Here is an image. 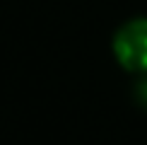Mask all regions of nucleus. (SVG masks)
Segmentation results:
<instances>
[{
    "mask_svg": "<svg viewBox=\"0 0 147 145\" xmlns=\"http://www.w3.org/2000/svg\"><path fill=\"white\" fill-rule=\"evenodd\" d=\"M113 51L128 70H147V20H133L118 29Z\"/></svg>",
    "mask_w": 147,
    "mask_h": 145,
    "instance_id": "obj_1",
    "label": "nucleus"
},
{
    "mask_svg": "<svg viewBox=\"0 0 147 145\" xmlns=\"http://www.w3.org/2000/svg\"><path fill=\"white\" fill-rule=\"evenodd\" d=\"M138 94H140V99L147 102V80H142V85L138 87Z\"/></svg>",
    "mask_w": 147,
    "mask_h": 145,
    "instance_id": "obj_2",
    "label": "nucleus"
}]
</instances>
